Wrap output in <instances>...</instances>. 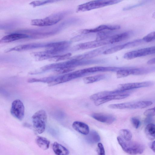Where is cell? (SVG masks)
Instances as JSON below:
<instances>
[{"label":"cell","mask_w":155,"mask_h":155,"mask_svg":"<svg viewBox=\"0 0 155 155\" xmlns=\"http://www.w3.org/2000/svg\"><path fill=\"white\" fill-rule=\"evenodd\" d=\"M131 34V31H128L113 35L111 38L112 44L117 43L127 39L130 37Z\"/></svg>","instance_id":"cell-22"},{"label":"cell","mask_w":155,"mask_h":155,"mask_svg":"<svg viewBox=\"0 0 155 155\" xmlns=\"http://www.w3.org/2000/svg\"><path fill=\"white\" fill-rule=\"evenodd\" d=\"M71 55V53H68L62 55H57L52 57L49 60L54 62L64 60L70 58Z\"/></svg>","instance_id":"cell-32"},{"label":"cell","mask_w":155,"mask_h":155,"mask_svg":"<svg viewBox=\"0 0 155 155\" xmlns=\"http://www.w3.org/2000/svg\"><path fill=\"white\" fill-rule=\"evenodd\" d=\"M129 95V94L126 92L120 94L110 95L97 99L94 101V103L95 106H98L111 100L125 98Z\"/></svg>","instance_id":"cell-16"},{"label":"cell","mask_w":155,"mask_h":155,"mask_svg":"<svg viewBox=\"0 0 155 155\" xmlns=\"http://www.w3.org/2000/svg\"><path fill=\"white\" fill-rule=\"evenodd\" d=\"M47 43H33L21 45L9 48L5 51L7 53L12 51H22L40 48H46Z\"/></svg>","instance_id":"cell-14"},{"label":"cell","mask_w":155,"mask_h":155,"mask_svg":"<svg viewBox=\"0 0 155 155\" xmlns=\"http://www.w3.org/2000/svg\"><path fill=\"white\" fill-rule=\"evenodd\" d=\"M57 1H58L51 0L35 1L31 2L29 3V4L33 7H36Z\"/></svg>","instance_id":"cell-34"},{"label":"cell","mask_w":155,"mask_h":155,"mask_svg":"<svg viewBox=\"0 0 155 155\" xmlns=\"http://www.w3.org/2000/svg\"><path fill=\"white\" fill-rule=\"evenodd\" d=\"M120 136L126 141H130L132 137V134L128 130L123 129L120 131Z\"/></svg>","instance_id":"cell-33"},{"label":"cell","mask_w":155,"mask_h":155,"mask_svg":"<svg viewBox=\"0 0 155 155\" xmlns=\"http://www.w3.org/2000/svg\"><path fill=\"white\" fill-rule=\"evenodd\" d=\"M150 148L153 152L155 153V140L152 143Z\"/></svg>","instance_id":"cell-43"},{"label":"cell","mask_w":155,"mask_h":155,"mask_svg":"<svg viewBox=\"0 0 155 155\" xmlns=\"http://www.w3.org/2000/svg\"><path fill=\"white\" fill-rule=\"evenodd\" d=\"M86 141L90 144L98 143L100 140V137L98 133L95 130H91L89 132L85 137Z\"/></svg>","instance_id":"cell-24"},{"label":"cell","mask_w":155,"mask_h":155,"mask_svg":"<svg viewBox=\"0 0 155 155\" xmlns=\"http://www.w3.org/2000/svg\"><path fill=\"white\" fill-rule=\"evenodd\" d=\"M71 43V41H68L48 43L46 49L57 54L66 50L70 45Z\"/></svg>","instance_id":"cell-11"},{"label":"cell","mask_w":155,"mask_h":155,"mask_svg":"<svg viewBox=\"0 0 155 155\" xmlns=\"http://www.w3.org/2000/svg\"><path fill=\"white\" fill-rule=\"evenodd\" d=\"M111 47V45L102 46L85 53L73 56L69 59L76 60L89 59L103 54L105 50Z\"/></svg>","instance_id":"cell-9"},{"label":"cell","mask_w":155,"mask_h":155,"mask_svg":"<svg viewBox=\"0 0 155 155\" xmlns=\"http://www.w3.org/2000/svg\"><path fill=\"white\" fill-rule=\"evenodd\" d=\"M107 76L105 74H98L85 77L83 78V81L86 84H91L104 79Z\"/></svg>","instance_id":"cell-26"},{"label":"cell","mask_w":155,"mask_h":155,"mask_svg":"<svg viewBox=\"0 0 155 155\" xmlns=\"http://www.w3.org/2000/svg\"><path fill=\"white\" fill-rule=\"evenodd\" d=\"M155 54V46L127 52L123 57L127 60H131L138 57Z\"/></svg>","instance_id":"cell-8"},{"label":"cell","mask_w":155,"mask_h":155,"mask_svg":"<svg viewBox=\"0 0 155 155\" xmlns=\"http://www.w3.org/2000/svg\"><path fill=\"white\" fill-rule=\"evenodd\" d=\"M72 127L75 130L84 135H87L90 132L88 125L83 122L74 121L72 124Z\"/></svg>","instance_id":"cell-21"},{"label":"cell","mask_w":155,"mask_h":155,"mask_svg":"<svg viewBox=\"0 0 155 155\" xmlns=\"http://www.w3.org/2000/svg\"><path fill=\"white\" fill-rule=\"evenodd\" d=\"M118 142L123 150L130 155H136L143 153L144 150V146L136 142L126 141L120 136L117 137Z\"/></svg>","instance_id":"cell-2"},{"label":"cell","mask_w":155,"mask_h":155,"mask_svg":"<svg viewBox=\"0 0 155 155\" xmlns=\"http://www.w3.org/2000/svg\"><path fill=\"white\" fill-rule=\"evenodd\" d=\"M122 67L97 66L90 67L80 70V72L86 75L91 73L100 72L112 71L116 72Z\"/></svg>","instance_id":"cell-15"},{"label":"cell","mask_w":155,"mask_h":155,"mask_svg":"<svg viewBox=\"0 0 155 155\" xmlns=\"http://www.w3.org/2000/svg\"><path fill=\"white\" fill-rule=\"evenodd\" d=\"M124 49V44L113 46L107 49L103 53V54H109L114 53Z\"/></svg>","instance_id":"cell-31"},{"label":"cell","mask_w":155,"mask_h":155,"mask_svg":"<svg viewBox=\"0 0 155 155\" xmlns=\"http://www.w3.org/2000/svg\"><path fill=\"white\" fill-rule=\"evenodd\" d=\"M52 147L53 151L56 155H68L69 154V152L66 147L56 142L53 144Z\"/></svg>","instance_id":"cell-23"},{"label":"cell","mask_w":155,"mask_h":155,"mask_svg":"<svg viewBox=\"0 0 155 155\" xmlns=\"http://www.w3.org/2000/svg\"><path fill=\"white\" fill-rule=\"evenodd\" d=\"M111 36L103 40H95L93 41L79 44L74 46L72 48V50L73 51H75L83 50L94 48L112 44L111 41Z\"/></svg>","instance_id":"cell-6"},{"label":"cell","mask_w":155,"mask_h":155,"mask_svg":"<svg viewBox=\"0 0 155 155\" xmlns=\"http://www.w3.org/2000/svg\"><path fill=\"white\" fill-rule=\"evenodd\" d=\"M74 69V68H63L54 69V71L58 74H64L73 71Z\"/></svg>","instance_id":"cell-36"},{"label":"cell","mask_w":155,"mask_h":155,"mask_svg":"<svg viewBox=\"0 0 155 155\" xmlns=\"http://www.w3.org/2000/svg\"><path fill=\"white\" fill-rule=\"evenodd\" d=\"M120 28V26L117 25H102L94 28L82 29L79 31V33L81 34H87L105 31H114Z\"/></svg>","instance_id":"cell-12"},{"label":"cell","mask_w":155,"mask_h":155,"mask_svg":"<svg viewBox=\"0 0 155 155\" xmlns=\"http://www.w3.org/2000/svg\"><path fill=\"white\" fill-rule=\"evenodd\" d=\"M55 76H51L41 78H31L28 79V82L30 83L35 82L47 83L48 84L51 82L55 78Z\"/></svg>","instance_id":"cell-29"},{"label":"cell","mask_w":155,"mask_h":155,"mask_svg":"<svg viewBox=\"0 0 155 155\" xmlns=\"http://www.w3.org/2000/svg\"><path fill=\"white\" fill-rule=\"evenodd\" d=\"M153 84V82L151 81L120 84L118 85L117 89L126 91L134 89L148 87L152 85Z\"/></svg>","instance_id":"cell-13"},{"label":"cell","mask_w":155,"mask_h":155,"mask_svg":"<svg viewBox=\"0 0 155 155\" xmlns=\"http://www.w3.org/2000/svg\"><path fill=\"white\" fill-rule=\"evenodd\" d=\"M143 41V39H137L124 44L125 48H132L140 44Z\"/></svg>","instance_id":"cell-35"},{"label":"cell","mask_w":155,"mask_h":155,"mask_svg":"<svg viewBox=\"0 0 155 155\" xmlns=\"http://www.w3.org/2000/svg\"><path fill=\"white\" fill-rule=\"evenodd\" d=\"M152 17L153 18L155 19V12L152 14Z\"/></svg>","instance_id":"cell-44"},{"label":"cell","mask_w":155,"mask_h":155,"mask_svg":"<svg viewBox=\"0 0 155 155\" xmlns=\"http://www.w3.org/2000/svg\"><path fill=\"white\" fill-rule=\"evenodd\" d=\"M33 127L36 131L41 134L45 130L47 120V115L43 110H38L32 117Z\"/></svg>","instance_id":"cell-4"},{"label":"cell","mask_w":155,"mask_h":155,"mask_svg":"<svg viewBox=\"0 0 155 155\" xmlns=\"http://www.w3.org/2000/svg\"><path fill=\"white\" fill-rule=\"evenodd\" d=\"M121 0H94L79 5L76 9L77 12H84L101 8L118 3Z\"/></svg>","instance_id":"cell-3"},{"label":"cell","mask_w":155,"mask_h":155,"mask_svg":"<svg viewBox=\"0 0 155 155\" xmlns=\"http://www.w3.org/2000/svg\"><path fill=\"white\" fill-rule=\"evenodd\" d=\"M145 132L147 138L150 140H153L155 139V124L150 123L146 126Z\"/></svg>","instance_id":"cell-27"},{"label":"cell","mask_w":155,"mask_h":155,"mask_svg":"<svg viewBox=\"0 0 155 155\" xmlns=\"http://www.w3.org/2000/svg\"><path fill=\"white\" fill-rule=\"evenodd\" d=\"M113 31L107 30L98 33L96 40H102L107 38L114 35Z\"/></svg>","instance_id":"cell-30"},{"label":"cell","mask_w":155,"mask_h":155,"mask_svg":"<svg viewBox=\"0 0 155 155\" xmlns=\"http://www.w3.org/2000/svg\"><path fill=\"white\" fill-rule=\"evenodd\" d=\"M86 75L81 73L79 70L64 74L58 76H56L55 78L50 83L48 86H52L58 84L66 82L73 79Z\"/></svg>","instance_id":"cell-7"},{"label":"cell","mask_w":155,"mask_h":155,"mask_svg":"<svg viewBox=\"0 0 155 155\" xmlns=\"http://www.w3.org/2000/svg\"><path fill=\"white\" fill-rule=\"evenodd\" d=\"M149 2H150V1L147 0L144 1L138 4L125 7L123 8V10L124 11L130 10L134 8L143 6Z\"/></svg>","instance_id":"cell-38"},{"label":"cell","mask_w":155,"mask_h":155,"mask_svg":"<svg viewBox=\"0 0 155 155\" xmlns=\"http://www.w3.org/2000/svg\"><path fill=\"white\" fill-rule=\"evenodd\" d=\"M147 63L148 64H155V58H153L148 60Z\"/></svg>","instance_id":"cell-42"},{"label":"cell","mask_w":155,"mask_h":155,"mask_svg":"<svg viewBox=\"0 0 155 155\" xmlns=\"http://www.w3.org/2000/svg\"><path fill=\"white\" fill-rule=\"evenodd\" d=\"M91 116L98 121L108 124H112L116 120V117L114 116L103 113H93Z\"/></svg>","instance_id":"cell-18"},{"label":"cell","mask_w":155,"mask_h":155,"mask_svg":"<svg viewBox=\"0 0 155 155\" xmlns=\"http://www.w3.org/2000/svg\"><path fill=\"white\" fill-rule=\"evenodd\" d=\"M35 140L37 145L43 150H47L49 148L50 142L46 138L41 136H37Z\"/></svg>","instance_id":"cell-25"},{"label":"cell","mask_w":155,"mask_h":155,"mask_svg":"<svg viewBox=\"0 0 155 155\" xmlns=\"http://www.w3.org/2000/svg\"><path fill=\"white\" fill-rule=\"evenodd\" d=\"M29 38L26 34L15 32L4 36L0 40V43H6L22 39Z\"/></svg>","instance_id":"cell-17"},{"label":"cell","mask_w":155,"mask_h":155,"mask_svg":"<svg viewBox=\"0 0 155 155\" xmlns=\"http://www.w3.org/2000/svg\"><path fill=\"white\" fill-rule=\"evenodd\" d=\"M70 12V11H64L51 15L45 18L33 19L31 20V24L39 27L51 26L57 24Z\"/></svg>","instance_id":"cell-1"},{"label":"cell","mask_w":155,"mask_h":155,"mask_svg":"<svg viewBox=\"0 0 155 155\" xmlns=\"http://www.w3.org/2000/svg\"><path fill=\"white\" fill-rule=\"evenodd\" d=\"M133 68L122 67V68L116 72V76L117 78H121L133 74Z\"/></svg>","instance_id":"cell-28"},{"label":"cell","mask_w":155,"mask_h":155,"mask_svg":"<svg viewBox=\"0 0 155 155\" xmlns=\"http://www.w3.org/2000/svg\"><path fill=\"white\" fill-rule=\"evenodd\" d=\"M143 41L150 42L155 39V31L152 32L145 36L142 38Z\"/></svg>","instance_id":"cell-37"},{"label":"cell","mask_w":155,"mask_h":155,"mask_svg":"<svg viewBox=\"0 0 155 155\" xmlns=\"http://www.w3.org/2000/svg\"><path fill=\"white\" fill-rule=\"evenodd\" d=\"M143 114L144 115L148 117H151L155 116V107L146 110L144 111Z\"/></svg>","instance_id":"cell-39"},{"label":"cell","mask_w":155,"mask_h":155,"mask_svg":"<svg viewBox=\"0 0 155 155\" xmlns=\"http://www.w3.org/2000/svg\"><path fill=\"white\" fill-rule=\"evenodd\" d=\"M126 91H121L117 89L112 91H104L100 92L91 95L90 98L94 101L95 100L111 95L116 94L123 93Z\"/></svg>","instance_id":"cell-20"},{"label":"cell","mask_w":155,"mask_h":155,"mask_svg":"<svg viewBox=\"0 0 155 155\" xmlns=\"http://www.w3.org/2000/svg\"><path fill=\"white\" fill-rule=\"evenodd\" d=\"M131 121L133 127L136 129L138 128L140 125L139 120L136 117H132L131 118Z\"/></svg>","instance_id":"cell-40"},{"label":"cell","mask_w":155,"mask_h":155,"mask_svg":"<svg viewBox=\"0 0 155 155\" xmlns=\"http://www.w3.org/2000/svg\"><path fill=\"white\" fill-rule=\"evenodd\" d=\"M97 146L98 155H105L104 148L102 144L99 143L97 144Z\"/></svg>","instance_id":"cell-41"},{"label":"cell","mask_w":155,"mask_h":155,"mask_svg":"<svg viewBox=\"0 0 155 155\" xmlns=\"http://www.w3.org/2000/svg\"><path fill=\"white\" fill-rule=\"evenodd\" d=\"M152 104V102L150 101H134L110 104L109 105L108 107L113 109H137L147 107Z\"/></svg>","instance_id":"cell-5"},{"label":"cell","mask_w":155,"mask_h":155,"mask_svg":"<svg viewBox=\"0 0 155 155\" xmlns=\"http://www.w3.org/2000/svg\"><path fill=\"white\" fill-rule=\"evenodd\" d=\"M11 114L19 120H22L25 114V107L22 102L19 99L14 100L10 109Z\"/></svg>","instance_id":"cell-10"},{"label":"cell","mask_w":155,"mask_h":155,"mask_svg":"<svg viewBox=\"0 0 155 155\" xmlns=\"http://www.w3.org/2000/svg\"><path fill=\"white\" fill-rule=\"evenodd\" d=\"M30 54L32 57L38 61L49 60L52 57L57 55L52 51L46 50L45 51L33 52Z\"/></svg>","instance_id":"cell-19"}]
</instances>
